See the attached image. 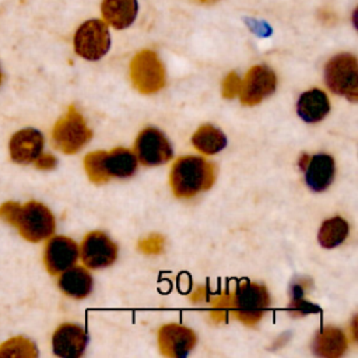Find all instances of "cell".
Returning a JSON list of instances; mask_svg holds the SVG:
<instances>
[{
	"label": "cell",
	"instance_id": "6da1fadb",
	"mask_svg": "<svg viewBox=\"0 0 358 358\" xmlns=\"http://www.w3.org/2000/svg\"><path fill=\"white\" fill-rule=\"evenodd\" d=\"M0 218L15 227L29 242H39L55 232V218L50 210L38 201H28L22 206L7 201L0 207Z\"/></svg>",
	"mask_w": 358,
	"mask_h": 358
},
{
	"label": "cell",
	"instance_id": "7a4b0ae2",
	"mask_svg": "<svg viewBox=\"0 0 358 358\" xmlns=\"http://www.w3.org/2000/svg\"><path fill=\"white\" fill-rule=\"evenodd\" d=\"M215 180V168L203 157L185 155L178 158L171 169L169 183L179 199H192L208 190Z\"/></svg>",
	"mask_w": 358,
	"mask_h": 358
},
{
	"label": "cell",
	"instance_id": "3957f363",
	"mask_svg": "<svg viewBox=\"0 0 358 358\" xmlns=\"http://www.w3.org/2000/svg\"><path fill=\"white\" fill-rule=\"evenodd\" d=\"M88 178L95 183H105L110 178H130L137 171V157L131 150L113 148L112 151H94L84 159Z\"/></svg>",
	"mask_w": 358,
	"mask_h": 358
},
{
	"label": "cell",
	"instance_id": "277c9868",
	"mask_svg": "<svg viewBox=\"0 0 358 358\" xmlns=\"http://www.w3.org/2000/svg\"><path fill=\"white\" fill-rule=\"evenodd\" d=\"M232 313L245 324L257 323L270 306V295L264 285L242 282L238 285L231 299Z\"/></svg>",
	"mask_w": 358,
	"mask_h": 358
},
{
	"label": "cell",
	"instance_id": "5b68a950",
	"mask_svg": "<svg viewBox=\"0 0 358 358\" xmlns=\"http://www.w3.org/2000/svg\"><path fill=\"white\" fill-rule=\"evenodd\" d=\"M324 80L334 94L357 102L358 63L355 56L350 53H340L331 57L324 67Z\"/></svg>",
	"mask_w": 358,
	"mask_h": 358
},
{
	"label": "cell",
	"instance_id": "8992f818",
	"mask_svg": "<svg viewBox=\"0 0 358 358\" xmlns=\"http://www.w3.org/2000/svg\"><path fill=\"white\" fill-rule=\"evenodd\" d=\"M91 136L92 131L73 105L69 106L66 115L56 122L52 131L55 147L64 154L80 151L91 140Z\"/></svg>",
	"mask_w": 358,
	"mask_h": 358
},
{
	"label": "cell",
	"instance_id": "52a82bcc",
	"mask_svg": "<svg viewBox=\"0 0 358 358\" xmlns=\"http://www.w3.org/2000/svg\"><path fill=\"white\" fill-rule=\"evenodd\" d=\"M110 46V35L101 20H90L78 27L74 35L76 53L87 60H98L106 55Z\"/></svg>",
	"mask_w": 358,
	"mask_h": 358
},
{
	"label": "cell",
	"instance_id": "ba28073f",
	"mask_svg": "<svg viewBox=\"0 0 358 358\" xmlns=\"http://www.w3.org/2000/svg\"><path fill=\"white\" fill-rule=\"evenodd\" d=\"M137 159L145 166H157L168 162L173 157L171 143L155 127H147L140 131L134 143Z\"/></svg>",
	"mask_w": 358,
	"mask_h": 358
},
{
	"label": "cell",
	"instance_id": "9c48e42d",
	"mask_svg": "<svg viewBox=\"0 0 358 358\" xmlns=\"http://www.w3.org/2000/svg\"><path fill=\"white\" fill-rule=\"evenodd\" d=\"M117 257L116 243L103 232L92 231L85 235L81 243V260L92 270L105 268L115 263Z\"/></svg>",
	"mask_w": 358,
	"mask_h": 358
},
{
	"label": "cell",
	"instance_id": "30bf717a",
	"mask_svg": "<svg viewBox=\"0 0 358 358\" xmlns=\"http://www.w3.org/2000/svg\"><path fill=\"white\" fill-rule=\"evenodd\" d=\"M275 74L266 66L252 67L239 87V96L243 105H256L275 90Z\"/></svg>",
	"mask_w": 358,
	"mask_h": 358
},
{
	"label": "cell",
	"instance_id": "8fae6325",
	"mask_svg": "<svg viewBox=\"0 0 358 358\" xmlns=\"http://www.w3.org/2000/svg\"><path fill=\"white\" fill-rule=\"evenodd\" d=\"M131 77L133 83L143 92H152L164 84V69L151 50L140 52L131 62Z\"/></svg>",
	"mask_w": 358,
	"mask_h": 358
},
{
	"label": "cell",
	"instance_id": "7c38bea8",
	"mask_svg": "<svg viewBox=\"0 0 358 358\" xmlns=\"http://www.w3.org/2000/svg\"><path fill=\"white\" fill-rule=\"evenodd\" d=\"M301 169H303L305 182L313 192H324L334 179L336 164L329 154L302 155L299 159Z\"/></svg>",
	"mask_w": 358,
	"mask_h": 358
},
{
	"label": "cell",
	"instance_id": "4fadbf2b",
	"mask_svg": "<svg viewBox=\"0 0 358 358\" xmlns=\"http://www.w3.org/2000/svg\"><path fill=\"white\" fill-rule=\"evenodd\" d=\"M78 259L77 243L66 236H53L45 248L43 262L48 271L53 275L74 266Z\"/></svg>",
	"mask_w": 358,
	"mask_h": 358
},
{
	"label": "cell",
	"instance_id": "5bb4252c",
	"mask_svg": "<svg viewBox=\"0 0 358 358\" xmlns=\"http://www.w3.org/2000/svg\"><path fill=\"white\" fill-rule=\"evenodd\" d=\"M87 331L73 323L60 324L52 337L53 352L63 358H78L87 347Z\"/></svg>",
	"mask_w": 358,
	"mask_h": 358
},
{
	"label": "cell",
	"instance_id": "9a60e30c",
	"mask_svg": "<svg viewBox=\"0 0 358 358\" xmlns=\"http://www.w3.org/2000/svg\"><path fill=\"white\" fill-rule=\"evenodd\" d=\"M158 343L164 355L186 357L196 344L193 330L180 324H165L158 331Z\"/></svg>",
	"mask_w": 358,
	"mask_h": 358
},
{
	"label": "cell",
	"instance_id": "2e32d148",
	"mask_svg": "<svg viewBox=\"0 0 358 358\" xmlns=\"http://www.w3.org/2000/svg\"><path fill=\"white\" fill-rule=\"evenodd\" d=\"M43 148V136L35 129H22L13 134L10 140V155L17 164H31Z\"/></svg>",
	"mask_w": 358,
	"mask_h": 358
},
{
	"label": "cell",
	"instance_id": "e0dca14e",
	"mask_svg": "<svg viewBox=\"0 0 358 358\" xmlns=\"http://www.w3.org/2000/svg\"><path fill=\"white\" fill-rule=\"evenodd\" d=\"M299 117L308 123H317L323 120L330 112L329 96L319 88H312L303 92L296 103Z\"/></svg>",
	"mask_w": 358,
	"mask_h": 358
},
{
	"label": "cell",
	"instance_id": "ac0fdd59",
	"mask_svg": "<svg viewBox=\"0 0 358 358\" xmlns=\"http://www.w3.org/2000/svg\"><path fill=\"white\" fill-rule=\"evenodd\" d=\"M59 288L69 296L83 299L92 291V277L81 266H71L59 277Z\"/></svg>",
	"mask_w": 358,
	"mask_h": 358
},
{
	"label": "cell",
	"instance_id": "d6986e66",
	"mask_svg": "<svg viewBox=\"0 0 358 358\" xmlns=\"http://www.w3.org/2000/svg\"><path fill=\"white\" fill-rule=\"evenodd\" d=\"M101 10L110 27L123 29L131 25L137 15V0H103Z\"/></svg>",
	"mask_w": 358,
	"mask_h": 358
},
{
	"label": "cell",
	"instance_id": "ffe728a7",
	"mask_svg": "<svg viewBox=\"0 0 358 358\" xmlns=\"http://www.w3.org/2000/svg\"><path fill=\"white\" fill-rule=\"evenodd\" d=\"M345 334L336 327L322 329L313 338L312 350L316 355L326 358H337L344 354L347 348Z\"/></svg>",
	"mask_w": 358,
	"mask_h": 358
},
{
	"label": "cell",
	"instance_id": "44dd1931",
	"mask_svg": "<svg viewBox=\"0 0 358 358\" xmlns=\"http://www.w3.org/2000/svg\"><path fill=\"white\" fill-rule=\"evenodd\" d=\"M192 143L194 148L201 154L213 155L224 150L227 145V138L220 129L211 124H204L196 130L192 137Z\"/></svg>",
	"mask_w": 358,
	"mask_h": 358
},
{
	"label": "cell",
	"instance_id": "7402d4cb",
	"mask_svg": "<svg viewBox=\"0 0 358 358\" xmlns=\"http://www.w3.org/2000/svg\"><path fill=\"white\" fill-rule=\"evenodd\" d=\"M350 234V225L343 217H331L323 221L317 239L323 248L331 249L341 245Z\"/></svg>",
	"mask_w": 358,
	"mask_h": 358
},
{
	"label": "cell",
	"instance_id": "603a6c76",
	"mask_svg": "<svg viewBox=\"0 0 358 358\" xmlns=\"http://www.w3.org/2000/svg\"><path fill=\"white\" fill-rule=\"evenodd\" d=\"M36 355H38V351L35 348V344L24 337L10 338L0 347V358L1 357L31 358V357H36Z\"/></svg>",
	"mask_w": 358,
	"mask_h": 358
},
{
	"label": "cell",
	"instance_id": "cb8c5ba5",
	"mask_svg": "<svg viewBox=\"0 0 358 358\" xmlns=\"http://www.w3.org/2000/svg\"><path fill=\"white\" fill-rule=\"evenodd\" d=\"M35 166L39 168V169H52L56 166L57 161L53 155L50 154H41L35 161H34Z\"/></svg>",
	"mask_w": 358,
	"mask_h": 358
},
{
	"label": "cell",
	"instance_id": "d4e9b609",
	"mask_svg": "<svg viewBox=\"0 0 358 358\" xmlns=\"http://www.w3.org/2000/svg\"><path fill=\"white\" fill-rule=\"evenodd\" d=\"M199 1H201V3H211V1H215V0H199Z\"/></svg>",
	"mask_w": 358,
	"mask_h": 358
},
{
	"label": "cell",
	"instance_id": "484cf974",
	"mask_svg": "<svg viewBox=\"0 0 358 358\" xmlns=\"http://www.w3.org/2000/svg\"><path fill=\"white\" fill-rule=\"evenodd\" d=\"M0 84H1V71H0Z\"/></svg>",
	"mask_w": 358,
	"mask_h": 358
}]
</instances>
